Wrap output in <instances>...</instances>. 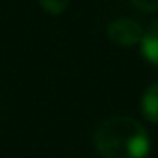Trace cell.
Instances as JSON below:
<instances>
[{"instance_id":"obj_1","label":"cell","mask_w":158,"mask_h":158,"mask_svg":"<svg viewBox=\"0 0 158 158\" xmlns=\"http://www.w3.org/2000/svg\"><path fill=\"white\" fill-rule=\"evenodd\" d=\"M95 145L104 158H145L151 139L141 123L127 115H114L101 123Z\"/></svg>"},{"instance_id":"obj_2","label":"cell","mask_w":158,"mask_h":158,"mask_svg":"<svg viewBox=\"0 0 158 158\" xmlns=\"http://www.w3.org/2000/svg\"><path fill=\"white\" fill-rule=\"evenodd\" d=\"M108 37L121 47H132L136 43H141L143 30L141 26L132 19H115L108 26Z\"/></svg>"},{"instance_id":"obj_3","label":"cell","mask_w":158,"mask_h":158,"mask_svg":"<svg viewBox=\"0 0 158 158\" xmlns=\"http://www.w3.org/2000/svg\"><path fill=\"white\" fill-rule=\"evenodd\" d=\"M141 54L152 65H158V21H154L141 39Z\"/></svg>"},{"instance_id":"obj_4","label":"cell","mask_w":158,"mask_h":158,"mask_svg":"<svg viewBox=\"0 0 158 158\" xmlns=\"http://www.w3.org/2000/svg\"><path fill=\"white\" fill-rule=\"evenodd\" d=\"M141 114L147 121L158 123V82L145 89L141 99Z\"/></svg>"},{"instance_id":"obj_5","label":"cell","mask_w":158,"mask_h":158,"mask_svg":"<svg viewBox=\"0 0 158 158\" xmlns=\"http://www.w3.org/2000/svg\"><path fill=\"white\" fill-rule=\"evenodd\" d=\"M39 4H41V8H43L47 13H50V15H60V13H63V11L67 10L69 0H39Z\"/></svg>"},{"instance_id":"obj_6","label":"cell","mask_w":158,"mask_h":158,"mask_svg":"<svg viewBox=\"0 0 158 158\" xmlns=\"http://www.w3.org/2000/svg\"><path fill=\"white\" fill-rule=\"evenodd\" d=\"M130 2L143 11H158V0H130Z\"/></svg>"}]
</instances>
